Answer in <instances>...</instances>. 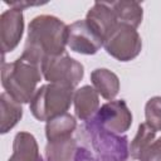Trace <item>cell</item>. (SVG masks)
I'll list each match as a JSON object with an SVG mask.
<instances>
[{
    "label": "cell",
    "instance_id": "1",
    "mask_svg": "<svg viewBox=\"0 0 161 161\" xmlns=\"http://www.w3.org/2000/svg\"><path fill=\"white\" fill-rule=\"evenodd\" d=\"M68 25L53 15H38L28 26L23 57L42 65L44 58L64 53Z\"/></svg>",
    "mask_w": 161,
    "mask_h": 161
},
{
    "label": "cell",
    "instance_id": "2",
    "mask_svg": "<svg viewBox=\"0 0 161 161\" xmlns=\"http://www.w3.org/2000/svg\"><path fill=\"white\" fill-rule=\"evenodd\" d=\"M42 79L40 64L20 55L11 63L3 62L1 84L5 92L19 103H28L36 92Z\"/></svg>",
    "mask_w": 161,
    "mask_h": 161
},
{
    "label": "cell",
    "instance_id": "3",
    "mask_svg": "<svg viewBox=\"0 0 161 161\" xmlns=\"http://www.w3.org/2000/svg\"><path fill=\"white\" fill-rule=\"evenodd\" d=\"M74 97L73 88L48 83L36 89L30 101V111L39 121H49L59 114L67 113Z\"/></svg>",
    "mask_w": 161,
    "mask_h": 161
},
{
    "label": "cell",
    "instance_id": "4",
    "mask_svg": "<svg viewBox=\"0 0 161 161\" xmlns=\"http://www.w3.org/2000/svg\"><path fill=\"white\" fill-rule=\"evenodd\" d=\"M40 68L44 79L49 83L65 86L73 89L84 75L83 64L70 58L65 52L44 58Z\"/></svg>",
    "mask_w": 161,
    "mask_h": 161
},
{
    "label": "cell",
    "instance_id": "5",
    "mask_svg": "<svg viewBox=\"0 0 161 161\" xmlns=\"http://www.w3.org/2000/svg\"><path fill=\"white\" fill-rule=\"evenodd\" d=\"M103 47L114 59L119 62H128L135 59L141 53L142 40L135 28L118 24L106 38Z\"/></svg>",
    "mask_w": 161,
    "mask_h": 161
},
{
    "label": "cell",
    "instance_id": "6",
    "mask_svg": "<svg viewBox=\"0 0 161 161\" xmlns=\"http://www.w3.org/2000/svg\"><path fill=\"white\" fill-rule=\"evenodd\" d=\"M96 121L108 132L119 135L125 133L131 127L132 113L123 99L111 101L98 109Z\"/></svg>",
    "mask_w": 161,
    "mask_h": 161
},
{
    "label": "cell",
    "instance_id": "7",
    "mask_svg": "<svg viewBox=\"0 0 161 161\" xmlns=\"http://www.w3.org/2000/svg\"><path fill=\"white\" fill-rule=\"evenodd\" d=\"M67 45L70 50L80 54H96L103 45V40L92 30L84 20H77L68 25Z\"/></svg>",
    "mask_w": 161,
    "mask_h": 161
},
{
    "label": "cell",
    "instance_id": "8",
    "mask_svg": "<svg viewBox=\"0 0 161 161\" xmlns=\"http://www.w3.org/2000/svg\"><path fill=\"white\" fill-rule=\"evenodd\" d=\"M24 31V16L23 10L10 8L5 10L0 16V40L3 53L14 50Z\"/></svg>",
    "mask_w": 161,
    "mask_h": 161
},
{
    "label": "cell",
    "instance_id": "9",
    "mask_svg": "<svg viewBox=\"0 0 161 161\" xmlns=\"http://www.w3.org/2000/svg\"><path fill=\"white\" fill-rule=\"evenodd\" d=\"M96 135L93 137V145L101 158L107 161H122L127 156V138L117 137L116 133L108 132L99 125L96 128Z\"/></svg>",
    "mask_w": 161,
    "mask_h": 161
},
{
    "label": "cell",
    "instance_id": "10",
    "mask_svg": "<svg viewBox=\"0 0 161 161\" xmlns=\"http://www.w3.org/2000/svg\"><path fill=\"white\" fill-rule=\"evenodd\" d=\"M86 21L92 28V30L103 40L116 29L118 25L116 14L109 3L96 1L93 6L88 10Z\"/></svg>",
    "mask_w": 161,
    "mask_h": 161
},
{
    "label": "cell",
    "instance_id": "11",
    "mask_svg": "<svg viewBox=\"0 0 161 161\" xmlns=\"http://www.w3.org/2000/svg\"><path fill=\"white\" fill-rule=\"evenodd\" d=\"M75 116L82 121H88L98 112L99 98L97 91L91 86H83L74 92L73 97Z\"/></svg>",
    "mask_w": 161,
    "mask_h": 161
},
{
    "label": "cell",
    "instance_id": "12",
    "mask_svg": "<svg viewBox=\"0 0 161 161\" xmlns=\"http://www.w3.org/2000/svg\"><path fill=\"white\" fill-rule=\"evenodd\" d=\"M9 161H42L35 137L29 132L16 133Z\"/></svg>",
    "mask_w": 161,
    "mask_h": 161
},
{
    "label": "cell",
    "instance_id": "13",
    "mask_svg": "<svg viewBox=\"0 0 161 161\" xmlns=\"http://www.w3.org/2000/svg\"><path fill=\"white\" fill-rule=\"evenodd\" d=\"M91 82L93 88L104 99L112 101L119 92L118 77L107 68H97L91 73Z\"/></svg>",
    "mask_w": 161,
    "mask_h": 161
},
{
    "label": "cell",
    "instance_id": "14",
    "mask_svg": "<svg viewBox=\"0 0 161 161\" xmlns=\"http://www.w3.org/2000/svg\"><path fill=\"white\" fill-rule=\"evenodd\" d=\"M118 24L128 25L132 28H137L143 18V10L140 3L130 1V0H121V1H112L109 3Z\"/></svg>",
    "mask_w": 161,
    "mask_h": 161
},
{
    "label": "cell",
    "instance_id": "15",
    "mask_svg": "<svg viewBox=\"0 0 161 161\" xmlns=\"http://www.w3.org/2000/svg\"><path fill=\"white\" fill-rule=\"evenodd\" d=\"M23 117L21 104L10 97L6 92L0 96V132L4 135L10 131Z\"/></svg>",
    "mask_w": 161,
    "mask_h": 161
},
{
    "label": "cell",
    "instance_id": "16",
    "mask_svg": "<svg viewBox=\"0 0 161 161\" xmlns=\"http://www.w3.org/2000/svg\"><path fill=\"white\" fill-rule=\"evenodd\" d=\"M77 151V143L72 137H63L48 141L45 156L48 161H73Z\"/></svg>",
    "mask_w": 161,
    "mask_h": 161
},
{
    "label": "cell",
    "instance_id": "17",
    "mask_svg": "<svg viewBox=\"0 0 161 161\" xmlns=\"http://www.w3.org/2000/svg\"><path fill=\"white\" fill-rule=\"evenodd\" d=\"M75 127H77L75 118L67 112L47 121L45 136L48 141L63 138V137H70Z\"/></svg>",
    "mask_w": 161,
    "mask_h": 161
},
{
    "label": "cell",
    "instance_id": "18",
    "mask_svg": "<svg viewBox=\"0 0 161 161\" xmlns=\"http://www.w3.org/2000/svg\"><path fill=\"white\" fill-rule=\"evenodd\" d=\"M155 136H156V131L155 130H152L146 122L145 123H141L138 126V130H137V133H136L135 138L132 140V142L130 145L131 157L135 158V160H138V157L142 153V151L151 142H153Z\"/></svg>",
    "mask_w": 161,
    "mask_h": 161
},
{
    "label": "cell",
    "instance_id": "19",
    "mask_svg": "<svg viewBox=\"0 0 161 161\" xmlns=\"http://www.w3.org/2000/svg\"><path fill=\"white\" fill-rule=\"evenodd\" d=\"M146 123L157 131H161V96H155L150 98L145 106Z\"/></svg>",
    "mask_w": 161,
    "mask_h": 161
},
{
    "label": "cell",
    "instance_id": "20",
    "mask_svg": "<svg viewBox=\"0 0 161 161\" xmlns=\"http://www.w3.org/2000/svg\"><path fill=\"white\" fill-rule=\"evenodd\" d=\"M138 161H161V136L155 138L140 155Z\"/></svg>",
    "mask_w": 161,
    "mask_h": 161
}]
</instances>
